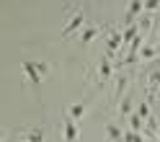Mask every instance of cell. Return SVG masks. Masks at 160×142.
I'll use <instances>...</instances> for the list:
<instances>
[{"mask_svg": "<svg viewBox=\"0 0 160 142\" xmlns=\"http://www.w3.org/2000/svg\"><path fill=\"white\" fill-rule=\"evenodd\" d=\"M142 8H145V3H132V5H129V11H127V21H132V18L142 11Z\"/></svg>", "mask_w": 160, "mask_h": 142, "instance_id": "obj_11", "label": "cell"}, {"mask_svg": "<svg viewBox=\"0 0 160 142\" xmlns=\"http://www.w3.org/2000/svg\"><path fill=\"white\" fill-rule=\"evenodd\" d=\"M83 28H85V13L78 8V11L72 13V18L67 21V26H65L62 36H72V34H78V31H83Z\"/></svg>", "mask_w": 160, "mask_h": 142, "instance_id": "obj_1", "label": "cell"}, {"mask_svg": "<svg viewBox=\"0 0 160 142\" xmlns=\"http://www.w3.org/2000/svg\"><path fill=\"white\" fill-rule=\"evenodd\" d=\"M36 67H39V73H42V75L49 73V65H47V62H36Z\"/></svg>", "mask_w": 160, "mask_h": 142, "instance_id": "obj_15", "label": "cell"}, {"mask_svg": "<svg viewBox=\"0 0 160 142\" xmlns=\"http://www.w3.org/2000/svg\"><path fill=\"white\" fill-rule=\"evenodd\" d=\"M21 67H23V73H26L28 78H31V83H34V85H39V78H42V73H39V67H36L34 62H23Z\"/></svg>", "mask_w": 160, "mask_h": 142, "instance_id": "obj_6", "label": "cell"}, {"mask_svg": "<svg viewBox=\"0 0 160 142\" xmlns=\"http://www.w3.org/2000/svg\"><path fill=\"white\" fill-rule=\"evenodd\" d=\"M137 116H139V119H147V116H150V106H147V104H139V106H137Z\"/></svg>", "mask_w": 160, "mask_h": 142, "instance_id": "obj_14", "label": "cell"}, {"mask_svg": "<svg viewBox=\"0 0 160 142\" xmlns=\"http://www.w3.org/2000/svg\"><path fill=\"white\" fill-rule=\"evenodd\" d=\"M155 52H160V44H158V49H155Z\"/></svg>", "mask_w": 160, "mask_h": 142, "instance_id": "obj_17", "label": "cell"}, {"mask_svg": "<svg viewBox=\"0 0 160 142\" xmlns=\"http://www.w3.org/2000/svg\"><path fill=\"white\" fill-rule=\"evenodd\" d=\"M158 134H160V132H158Z\"/></svg>", "mask_w": 160, "mask_h": 142, "instance_id": "obj_18", "label": "cell"}, {"mask_svg": "<svg viewBox=\"0 0 160 142\" xmlns=\"http://www.w3.org/2000/svg\"><path fill=\"white\" fill-rule=\"evenodd\" d=\"M67 114H70V119H80V116L85 114V104H75V106H70Z\"/></svg>", "mask_w": 160, "mask_h": 142, "instance_id": "obj_10", "label": "cell"}, {"mask_svg": "<svg viewBox=\"0 0 160 142\" xmlns=\"http://www.w3.org/2000/svg\"><path fill=\"white\" fill-rule=\"evenodd\" d=\"M98 34H101V26H85L83 31H80V42H83V44H88V42H93Z\"/></svg>", "mask_w": 160, "mask_h": 142, "instance_id": "obj_5", "label": "cell"}, {"mask_svg": "<svg viewBox=\"0 0 160 142\" xmlns=\"http://www.w3.org/2000/svg\"><path fill=\"white\" fill-rule=\"evenodd\" d=\"M111 62H108V54L106 57H101V65H98V83L101 85H106L108 83V78H111Z\"/></svg>", "mask_w": 160, "mask_h": 142, "instance_id": "obj_3", "label": "cell"}, {"mask_svg": "<svg viewBox=\"0 0 160 142\" xmlns=\"http://www.w3.org/2000/svg\"><path fill=\"white\" fill-rule=\"evenodd\" d=\"M145 8H147V11H155L158 3H155V0H150V3H145Z\"/></svg>", "mask_w": 160, "mask_h": 142, "instance_id": "obj_16", "label": "cell"}, {"mask_svg": "<svg viewBox=\"0 0 160 142\" xmlns=\"http://www.w3.org/2000/svg\"><path fill=\"white\" fill-rule=\"evenodd\" d=\"M78 127H75V119H70V114L65 116V124H62V139L65 142H78Z\"/></svg>", "mask_w": 160, "mask_h": 142, "instance_id": "obj_2", "label": "cell"}, {"mask_svg": "<svg viewBox=\"0 0 160 142\" xmlns=\"http://www.w3.org/2000/svg\"><path fill=\"white\" fill-rule=\"evenodd\" d=\"M106 137H108V142H119V139H124V132L119 129L116 124H108L106 127Z\"/></svg>", "mask_w": 160, "mask_h": 142, "instance_id": "obj_7", "label": "cell"}, {"mask_svg": "<svg viewBox=\"0 0 160 142\" xmlns=\"http://www.w3.org/2000/svg\"><path fill=\"white\" fill-rule=\"evenodd\" d=\"M129 109H132V96H124L122 104H119V114H122V116H132V114H129Z\"/></svg>", "mask_w": 160, "mask_h": 142, "instance_id": "obj_8", "label": "cell"}, {"mask_svg": "<svg viewBox=\"0 0 160 142\" xmlns=\"http://www.w3.org/2000/svg\"><path fill=\"white\" fill-rule=\"evenodd\" d=\"M122 47H124V36L119 34V28H114V36L108 39V57H114Z\"/></svg>", "mask_w": 160, "mask_h": 142, "instance_id": "obj_4", "label": "cell"}, {"mask_svg": "<svg viewBox=\"0 0 160 142\" xmlns=\"http://www.w3.org/2000/svg\"><path fill=\"white\" fill-rule=\"evenodd\" d=\"M129 124H132V132H142V119H139L137 114L129 116Z\"/></svg>", "mask_w": 160, "mask_h": 142, "instance_id": "obj_13", "label": "cell"}, {"mask_svg": "<svg viewBox=\"0 0 160 142\" xmlns=\"http://www.w3.org/2000/svg\"><path fill=\"white\" fill-rule=\"evenodd\" d=\"M124 142H145L142 132H124Z\"/></svg>", "mask_w": 160, "mask_h": 142, "instance_id": "obj_12", "label": "cell"}, {"mask_svg": "<svg viewBox=\"0 0 160 142\" xmlns=\"http://www.w3.org/2000/svg\"><path fill=\"white\" fill-rule=\"evenodd\" d=\"M42 139H44V129L42 127H36V129H31L26 134V142H42Z\"/></svg>", "mask_w": 160, "mask_h": 142, "instance_id": "obj_9", "label": "cell"}]
</instances>
